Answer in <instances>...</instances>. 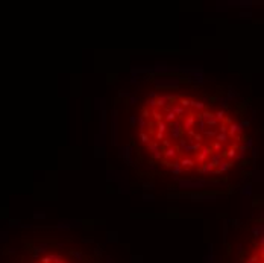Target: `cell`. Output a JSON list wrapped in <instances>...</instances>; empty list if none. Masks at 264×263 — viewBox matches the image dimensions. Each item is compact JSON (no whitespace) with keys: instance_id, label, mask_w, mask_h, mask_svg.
Listing matches in <instances>:
<instances>
[{"instance_id":"obj_4","label":"cell","mask_w":264,"mask_h":263,"mask_svg":"<svg viewBox=\"0 0 264 263\" xmlns=\"http://www.w3.org/2000/svg\"><path fill=\"white\" fill-rule=\"evenodd\" d=\"M216 151V152H219V151H222V143H219V142H216L214 145H213V148H211V151Z\"/></svg>"},{"instance_id":"obj_6","label":"cell","mask_w":264,"mask_h":263,"mask_svg":"<svg viewBox=\"0 0 264 263\" xmlns=\"http://www.w3.org/2000/svg\"><path fill=\"white\" fill-rule=\"evenodd\" d=\"M147 106H150V108H155L157 106V100H147Z\"/></svg>"},{"instance_id":"obj_1","label":"cell","mask_w":264,"mask_h":263,"mask_svg":"<svg viewBox=\"0 0 264 263\" xmlns=\"http://www.w3.org/2000/svg\"><path fill=\"white\" fill-rule=\"evenodd\" d=\"M38 263H65L64 260H62V257L61 255H46V257H43Z\"/></svg>"},{"instance_id":"obj_5","label":"cell","mask_w":264,"mask_h":263,"mask_svg":"<svg viewBox=\"0 0 264 263\" xmlns=\"http://www.w3.org/2000/svg\"><path fill=\"white\" fill-rule=\"evenodd\" d=\"M140 137H141V142H144V143H149V142H150V140H149V136H147L146 133H141Z\"/></svg>"},{"instance_id":"obj_3","label":"cell","mask_w":264,"mask_h":263,"mask_svg":"<svg viewBox=\"0 0 264 263\" xmlns=\"http://www.w3.org/2000/svg\"><path fill=\"white\" fill-rule=\"evenodd\" d=\"M228 140H229V136H228V134L220 133V134L216 136V142H219V143H223V142H228Z\"/></svg>"},{"instance_id":"obj_7","label":"cell","mask_w":264,"mask_h":263,"mask_svg":"<svg viewBox=\"0 0 264 263\" xmlns=\"http://www.w3.org/2000/svg\"><path fill=\"white\" fill-rule=\"evenodd\" d=\"M214 117H217V119H223V117H225V111H217Z\"/></svg>"},{"instance_id":"obj_2","label":"cell","mask_w":264,"mask_h":263,"mask_svg":"<svg viewBox=\"0 0 264 263\" xmlns=\"http://www.w3.org/2000/svg\"><path fill=\"white\" fill-rule=\"evenodd\" d=\"M175 155H176V149L175 148H169V149H166L163 152V157H166V158H173Z\"/></svg>"}]
</instances>
